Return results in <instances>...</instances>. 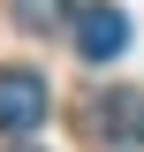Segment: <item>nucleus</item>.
Masks as SVG:
<instances>
[{
    "label": "nucleus",
    "mask_w": 144,
    "mask_h": 152,
    "mask_svg": "<svg viewBox=\"0 0 144 152\" xmlns=\"http://www.w3.org/2000/svg\"><path fill=\"white\" fill-rule=\"evenodd\" d=\"M46 114H53L46 76H38V69H0V129H8V137H31Z\"/></svg>",
    "instance_id": "obj_1"
},
{
    "label": "nucleus",
    "mask_w": 144,
    "mask_h": 152,
    "mask_svg": "<svg viewBox=\"0 0 144 152\" xmlns=\"http://www.w3.org/2000/svg\"><path fill=\"white\" fill-rule=\"evenodd\" d=\"M68 38H76L84 61H121V53H129V15L114 8V0H91V8L68 15Z\"/></svg>",
    "instance_id": "obj_2"
},
{
    "label": "nucleus",
    "mask_w": 144,
    "mask_h": 152,
    "mask_svg": "<svg viewBox=\"0 0 144 152\" xmlns=\"http://www.w3.org/2000/svg\"><path fill=\"white\" fill-rule=\"evenodd\" d=\"M99 137L121 145V152H137L144 145V99L137 91H106V99H99Z\"/></svg>",
    "instance_id": "obj_3"
},
{
    "label": "nucleus",
    "mask_w": 144,
    "mask_h": 152,
    "mask_svg": "<svg viewBox=\"0 0 144 152\" xmlns=\"http://www.w3.org/2000/svg\"><path fill=\"white\" fill-rule=\"evenodd\" d=\"M15 23L23 31H61L68 23V0H15Z\"/></svg>",
    "instance_id": "obj_4"
},
{
    "label": "nucleus",
    "mask_w": 144,
    "mask_h": 152,
    "mask_svg": "<svg viewBox=\"0 0 144 152\" xmlns=\"http://www.w3.org/2000/svg\"><path fill=\"white\" fill-rule=\"evenodd\" d=\"M15 152H38V145H15Z\"/></svg>",
    "instance_id": "obj_5"
}]
</instances>
